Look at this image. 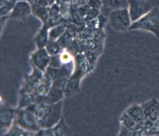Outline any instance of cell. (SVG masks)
Instances as JSON below:
<instances>
[{"label": "cell", "instance_id": "17", "mask_svg": "<svg viewBox=\"0 0 159 136\" xmlns=\"http://www.w3.org/2000/svg\"><path fill=\"white\" fill-rule=\"evenodd\" d=\"M30 134V132L22 128L19 125L13 126L10 128L9 132H7V135H16V136H25Z\"/></svg>", "mask_w": 159, "mask_h": 136}, {"label": "cell", "instance_id": "12", "mask_svg": "<svg viewBox=\"0 0 159 136\" xmlns=\"http://www.w3.org/2000/svg\"><path fill=\"white\" fill-rule=\"evenodd\" d=\"M69 129L64 122L63 119L61 118L59 122L54 127L48 129H40L36 135H63L67 134Z\"/></svg>", "mask_w": 159, "mask_h": 136}, {"label": "cell", "instance_id": "2", "mask_svg": "<svg viewBox=\"0 0 159 136\" xmlns=\"http://www.w3.org/2000/svg\"><path fill=\"white\" fill-rule=\"evenodd\" d=\"M129 30L150 32L159 38V8L153 7L139 20L132 22Z\"/></svg>", "mask_w": 159, "mask_h": 136}, {"label": "cell", "instance_id": "16", "mask_svg": "<svg viewBox=\"0 0 159 136\" xmlns=\"http://www.w3.org/2000/svg\"><path fill=\"white\" fill-rule=\"evenodd\" d=\"M45 49L47 50L50 56H54L61 53V46L59 43L55 41H49L48 43L45 46Z\"/></svg>", "mask_w": 159, "mask_h": 136}, {"label": "cell", "instance_id": "9", "mask_svg": "<svg viewBox=\"0 0 159 136\" xmlns=\"http://www.w3.org/2000/svg\"><path fill=\"white\" fill-rule=\"evenodd\" d=\"M16 116V111L8 107H3L0 111V125L2 128H11Z\"/></svg>", "mask_w": 159, "mask_h": 136}, {"label": "cell", "instance_id": "7", "mask_svg": "<svg viewBox=\"0 0 159 136\" xmlns=\"http://www.w3.org/2000/svg\"><path fill=\"white\" fill-rule=\"evenodd\" d=\"M158 105L159 102L156 98H153L141 105L144 111L146 119L152 124L155 123L158 121Z\"/></svg>", "mask_w": 159, "mask_h": 136}, {"label": "cell", "instance_id": "23", "mask_svg": "<svg viewBox=\"0 0 159 136\" xmlns=\"http://www.w3.org/2000/svg\"><path fill=\"white\" fill-rule=\"evenodd\" d=\"M101 3V0H89V5L93 7H99Z\"/></svg>", "mask_w": 159, "mask_h": 136}, {"label": "cell", "instance_id": "22", "mask_svg": "<svg viewBox=\"0 0 159 136\" xmlns=\"http://www.w3.org/2000/svg\"><path fill=\"white\" fill-rule=\"evenodd\" d=\"M59 56L62 64L69 63L71 59L70 54H69L67 52H63V53H61L59 54Z\"/></svg>", "mask_w": 159, "mask_h": 136}, {"label": "cell", "instance_id": "6", "mask_svg": "<svg viewBox=\"0 0 159 136\" xmlns=\"http://www.w3.org/2000/svg\"><path fill=\"white\" fill-rule=\"evenodd\" d=\"M51 56L45 48L38 49L31 55V62L35 67L42 72H45L49 65Z\"/></svg>", "mask_w": 159, "mask_h": 136}, {"label": "cell", "instance_id": "11", "mask_svg": "<svg viewBox=\"0 0 159 136\" xmlns=\"http://www.w3.org/2000/svg\"><path fill=\"white\" fill-rule=\"evenodd\" d=\"M82 73L83 72L82 71V70H78L77 73H75L68 79L64 89L65 96H71L79 89L80 81V79L82 77Z\"/></svg>", "mask_w": 159, "mask_h": 136}, {"label": "cell", "instance_id": "18", "mask_svg": "<svg viewBox=\"0 0 159 136\" xmlns=\"http://www.w3.org/2000/svg\"><path fill=\"white\" fill-rule=\"evenodd\" d=\"M62 62L60 58L59 54L54 56H51V60L49 66L53 68H59L62 66Z\"/></svg>", "mask_w": 159, "mask_h": 136}, {"label": "cell", "instance_id": "24", "mask_svg": "<svg viewBox=\"0 0 159 136\" xmlns=\"http://www.w3.org/2000/svg\"><path fill=\"white\" fill-rule=\"evenodd\" d=\"M158 121H159V105H158Z\"/></svg>", "mask_w": 159, "mask_h": 136}, {"label": "cell", "instance_id": "13", "mask_svg": "<svg viewBox=\"0 0 159 136\" xmlns=\"http://www.w3.org/2000/svg\"><path fill=\"white\" fill-rule=\"evenodd\" d=\"M49 41V32L45 26L43 27L42 29L39 32L38 35L36 38V43L38 49L45 48Z\"/></svg>", "mask_w": 159, "mask_h": 136}, {"label": "cell", "instance_id": "8", "mask_svg": "<svg viewBox=\"0 0 159 136\" xmlns=\"http://www.w3.org/2000/svg\"><path fill=\"white\" fill-rule=\"evenodd\" d=\"M31 12L29 3L22 0L16 3L11 14V17L15 19H24Z\"/></svg>", "mask_w": 159, "mask_h": 136}, {"label": "cell", "instance_id": "19", "mask_svg": "<svg viewBox=\"0 0 159 136\" xmlns=\"http://www.w3.org/2000/svg\"><path fill=\"white\" fill-rule=\"evenodd\" d=\"M103 5L107 7H109L115 9L119 8L120 5V0H101Z\"/></svg>", "mask_w": 159, "mask_h": 136}, {"label": "cell", "instance_id": "21", "mask_svg": "<svg viewBox=\"0 0 159 136\" xmlns=\"http://www.w3.org/2000/svg\"><path fill=\"white\" fill-rule=\"evenodd\" d=\"M32 102V99L30 96H24L20 101V108H25L28 105H30Z\"/></svg>", "mask_w": 159, "mask_h": 136}, {"label": "cell", "instance_id": "15", "mask_svg": "<svg viewBox=\"0 0 159 136\" xmlns=\"http://www.w3.org/2000/svg\"><path fill=\"white\" fill-rule=\"evenodd\" d=\"M65 31V28L62 26H57L52 28L49 32V41H56Z\"/></svg>", "mask_w": 159, "mask_h": 136}, {"label": "cell", "instance_id": "4", "mask_svg": "<svg viewBox=\"0 0 159 136\" xmlns=\"http://www.w3.org/2000/svg\"><path fill=\"white\" fill-rule=\"evenodd\" d=\"M111 27L117 32L129 30L132 22L128 8H118L113 10L109 15Z\"/></svg>", "mask_w": 159, "mask_h": 136}, {"label": "cell", "instance_id": "3", "mask_svg": "<svg viewBox=\"0 0 159 136\" xmlns=\"http://www.w3.org/2000/svg\"><path fill=\"white\" fill-rule=\"evenodd\" d=\"M15 111L16 123L19 126L29 132H38L41 129L35 113L30 107H28L26 109Z\"/></svg>", "mask_w": 159, "mask_h": 136}, {"label": "cell", "instance_id": "10", "mask_svg": "<svg viewBox=\"0 0 159 136\" xmlns=\"http://www.w3.org/2000/svg\"><path fill=\"white\" fill-rule=\"evenodd\" d=\"M126 112L130 117L134 119L136 122L138 124L139 127L142 126H145L146 123L149 122L146 119L144 111L141 105L134 104L129 107L126 110Z\"/></svg>", "mask_w": 159, "mask_h": 136}, {"label": "cell", "instance_id": "25", "mask_svg": "<svg viewBox=\"0 0 159 136\" xmlns=\"http://www.w3.org/2000/svg\"><path fill=\"white\" fill-rule=\"evenodd\" d=\"M11 1H13V2H15V1H22V0H11Z\"/></svg>", "mask_w": 159, "mask_h": 136}, {"label": "cell", "instance_id": "1", "mask_svg": "<svg viewBox=\"0 0 159 136\" xmlns=\"http://www.w3.org/2000/svg\"><path fill=\"white\" fill-rule=\"evenodd\" d=\"M62 101L52 105L33 104L30 107L35 113L39 127L48 129L54 127L61 119Z\"/></svg>", "mask_w": 159, "mask_h": 136}, {"label": "cell", "instance_id": "14", "mask_svg": "<svg viewBox=\"0 0 159 136\" xmlns=\"http://www.w3.org/2000/svg\"><path fill=\"white\" fill-rule=\"evenodd\" d=\"M119 120H120L121 125L128 128L138 130V129L140 128L138 124L136 122L134 119L130 117L126 111L122 113V115L120 117Z\"/></svg>", "mask_w": 159, "mask_h": 136}, {"label": "cell", "instance_id": "5", "mask_svg": "<svg viewBox=\"0 0 159 136\" xmlns=\"http://www.w3.org/2000/svg\"><path fill=\"white\" fill-rule=\"evenodd\" d=\"M128 10L132 22H135L143 16L153 8L152 5L145 0H127Z\"/></svg>", "mask_w": 159, "mask_h": 136}, {"label": "cell", "instance_id": "20", "mask_svg": "<svg viewBox=\"0 0 159 136\" xmlns=\"http://www.w3.org/2000/svg\"><path fill=\"white\" fill-rule=\"evenodd\" d=\"M138 134V130L134 129H129L121 125L120 133L119 135H134Z\"/></svg>", "mask_w": 159, "mask_h": 136}]
</instances>
